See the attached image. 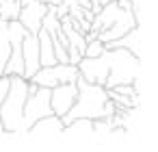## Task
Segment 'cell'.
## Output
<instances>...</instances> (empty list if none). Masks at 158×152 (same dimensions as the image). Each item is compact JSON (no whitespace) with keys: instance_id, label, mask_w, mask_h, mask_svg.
I'll list each match as a JSON object with an SVG mask.
<instances>
[{"instance_id":"cell-20","label":"cell","mask_w":158,"mask_h":152,"mask_svg":"<svg viewBox=\"0 0 158 152\" xmlns=\"http://www.w3.org/2000/svg\"><path fill=\"white\" fill-rule=\"evenodd\" d=\"M91 2H100V5H102V0H91Z\"/></svg>"},{"instance_id":"cell-9","label":"cell","mask_w":158,"mask_h":152,"mask_svg":"<svg viewBox=\"0 0 158 152\" xmlns=\"http://www.w3.org/2000/svg\"><path fill=\"white\" fill-rule=\"evenodd\" d=\"M76 93H78V87L76 83H61V85H54L50 89V109L54 115H65L72 104L76 102Z\"/></svg>"},{"instance_id":"cell-3","label":"cell","mask_w":158,"mask_h":152,"mask_svg":"<svg viewBox=\"0 0 158 152\" xmlns=\"http://www.w3.org/2000/svg\"><path fill=\"white\" fill-rule=\"evenodd\" d=\"M26 96H28V78L11 76L9 91L2 98V102H0V122H2L5 130L11 135H20Z\"/></svg>"},{"instance_id":"cell-10","label":"cell","mask_w":158,"mask_h":152,"mask_svg":"<svg viewBox=\"0 0 158 152\" xmlns=\"http://www.w3.org/2000/svg\"><path fill=\"white\" fill-rule=\"evenodd\" d=\"M22 61H24V78H31L39 65V41L35 33H26L22 39Z\"/></svg>"},{"instance_id":"cell-18","label":"cell","mask_w":158,"mask_h":152,"mask_svg":"<svg viewBox=\"0 0 158 152\" xmlns=\"http://www.w3.org/2000/svg\"><path fill=\"white\" fill-rule=\"evenodd\" d=\"M7 135V130H5V126H2V122H0V137H5Z\"/></svg>"},{"instance_id":"cell-11","label":"cell","mask_w":158,"mask_h":152,"mask_svg":"<svg viewBox=\"0 0 158 152\" xmlns=\"http://www.w3.org/2000/svg\"><path fill=\"white\" fill-rule=\"evenodd\" d=\"M61 132H63V119L59 115L50 113V115H44V117L35 119L24 135H31V137H52V135H61Z\"/></svg>"},{"instance_id":"cell-5","label":"cell","mask_w":158,"mask_h":152,"mask_svg":"<svg viewBox=\"0 0 158 152\" xmlns=\"http://www.w3.org/2000/svg\"><path fill=\"white\" fill-rule=\"evenodd\" d=\"M78 67L72 65V63H52V65H41L28 80L37 83L39 87H48L52 89L54 85H61V83H76L78 78Z\"/></svg>"},{"instance_id":"cell-17","label":"cell","mask_w":158,"mask_h":152,"mask_svg":"<svg viewBox=\"0 0 158 152\" xmlns=\"http://www.w3.org/2000/svg\"><path fill=\"white\" fill-rule=\"evenodd\" d=\"M102 52H104V41H100V39L95 37V39H89V41H87L82 57H100Z\"/></svg>"},{"instance_id":"cell-4","label":"cell","mask_w":158,"mask_h":152,"mask_svg":"<svg viewBox=\"0 0 158 152\" xmlns=\"http://www.w3.org/2000/svg\"><path fill=\"white\" fill-rule=\"evenodd\" d=\"M108 57V76L104 80V89H110L121 83H136L139 72H141V59L132 54L126 48H113L106 50Z\"/></svg>"},{"instance_id":"cell-14","label":"cell","mask_w":158,"mask_h":152,"mask_svg":"<svg viewBox=\"0 0 158 152\" xmlns=\"http://www.w3.org/2000/svg\"><path fill=\"white\" fill-rule=\"evenodd\" d=\"M87 132H93V119H89V117H78V119H72L69 124H65L61 135L78 137V135H87Z\"/></svg>"},{"instance_id":"cell-6","label":"cell","mask_w":158,"mask_h":152,"mask_svg":"<svg viewBox=\"0 0 158 152\" xmlns=\"http://www.w3.org/2000/svg\"><path fill=\"white\" fill-rule=\"evenodd\" d=\"M50 113H52V109H50V89L48 87H39L35 93H28L26 96V102H24L20 135H24L35 119L44 117V115H50Z\"/></svg>"},{"instance_id":"cell-7","label":"cell","mask_w":158,"mask_h":152,"mask_svg":"<svg viewBox=\"0 0 158 152\" xmlns=\"http://www.w3.org/2000/svg\"><path fill=\"white\" fill-rule=\"evenodd\" d=\"M76 67H78V74L85 80L104 85V80L108 76V57H106V50L100 57H82L76 63Z\"/></svg>"},{"instance_id":"cell-1","label":"cell","mask_w":158,"mask_h":152,"mask_svg":"<svg viewBox=\"0 0 158 152\" xmlns=\"http://www.w3.org/2000/svg\"><path fill=\"white\" fill-rule=\"evenodd\" d=\"M132 26H136L134 13L130 9H121L117 5V0H113V2H104L100 7V11L91 20L89 31H95L100 41H110L128 33Z\"/></svg>"},{"instance_id":"cell-2","label":"cell","mask_w":158,"mask_h":152,"mask_svg":"<svg viewBox=\"0 0 158 152\" xmlns=\"http://www.w3.org/2000/svg\"><path fill=\"white\" fill-rule=\"evenodd\" d=\"M76 87H78L76 102L72 104V109L65 115H61L63 126L69 124L72 119H78V117H89V119L104 117V102L108 100L106 89L102 85H98V83L85 80L82 76L76 78Z\"/></svg>"},{"instance_id":"cell-12","label":"cell","mask_w":158,"mask_h":152,"mask_svg":"<svg viewBox=\"0 0 158 152\" xmlns=\"http://www.w3.org/2000/svg\"><path fill=\"white\" fill-rule=\"evenodd\" d=\"M113 48H126V50H130L132 54H136L141 59V24L132 26L128 33H123L117 39L104 41V50H113Z\"/></svg>"},{"instance_id":"cell-13","label":"cell","mask_w":158,"mask_h":152,"mask_svg":"<svg viewBox=\"0 0 158 152\" xmlns=\"http://www.w3.org/2000/svg\"><path fill=\"white\" fill-rule=\"evenodd\" d=\"M37 41H39V65H52V63H56V59H54L52 37H50L44 28H39V33H37Z\"/></svg>"},{"instance_id":"cell-19","label":"cell","mask_w":158,"mask_h":152,"mask_svg":"<svg viewBox=\"0 0 158 152\" xmlns=\"http://www.w3.org/2000/svg\"><path fill=\"white\" fill-rule=\"evenodd\" d=\"M39 2H44V5H48V2H50V0H39Z\"/></svg>"},{"instance_id":"cell-8","label":"cell","mask_w":158,"mask_h":152,"mask_svg":"<svg viewBox=\"0 0 158 152\" xmlns=\"http://www.w3.org/2000/svg\"><path fill=\"white\" fill-rule=\"evenodd\" d=\"M22 7H20V13H18V20L20 24L28 31V33H39L41 28V20L48 11V5L39 2V0H20Z\"/></svg>"},{"instance_id":"cell-15","label":"cell","mask_w":158,"mask_h":152,"mask_svg":"<svg viewBox=\"0 0 158 152\" xmlns=\"http://www.w3.org/2000/svg\"><path fill=\"white\" fill-rule=\"evenodd\" d=\"M11 52V39H9V22L0 20V74H2V67L9 59Z\"/></svg>"},{"instance_id":"cell-16","label":"cell","mask_w":158,"mask_h":152,"mask_svg":"<svg viewBox=\"0 0 158 152\" xmlns=\"http://www.w3.org/2000/svg\"><path fill=\"white\" fill-rule=\"evenodd\" d=\"M20 7H22L20 0H2V2H0V20H7V22L18 20Z\"/></svg>"}]
</instances>
